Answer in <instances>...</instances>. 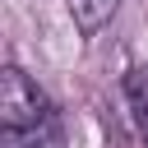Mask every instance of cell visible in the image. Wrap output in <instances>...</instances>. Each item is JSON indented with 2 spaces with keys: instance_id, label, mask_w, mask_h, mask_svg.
Returning <instances> with one entry per match:
<instances>
[{
  "instance_id": "obj_1",
  "label": "cell",
  "mask_w": 148,
  "mask_h": 148,
  "mask_svg": "<svg viewBox=\"0 0 148 148\" xmlns=\"http://www.w3.org/2000/svg\"><path fill=\"white\" fill-rule=\"evenodd\" d=\"M0 148H65L51 97L18 65L0 74Z\"/></svg>"
},
{
  "instance_id": "obj_2",
  "label": "cell",
  "mask_w": 148,
  "mask_h": 148,
  "mask_svg": "<svg viewBox=\"0 0 148 148\" xmlns=\"http://www.w3.org/2000/svg\"><path fill=\"white\" fill-rule=\"evenodd\" d=\"M65 5H69V18L83 37H97L111 23V14L120 9V0H65Z\"/></svg>"
},
{
  "instance_id": "obj_3",
  "label": "cell",
  "mask_w": 148,
  "mask_h": 148,
  "mask_svg": "<svg viewBox=\"0 0 148 148\" xmlns=\"http://www.w3.org/2000/svg\"><path fill=\"white\" fill-rule=\"evenodd\" d=\"M125 102H130V116H134V130L148 148V65L130 69L125 74Z\"/></svg>"
}]
</instances>
